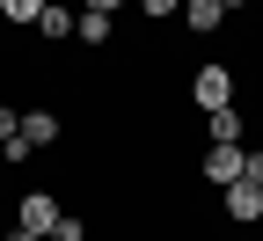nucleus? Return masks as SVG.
<instances>
[{
	"label": "nucleus",
	"instance_id": "obj_1",
	"mask_svg": "<svg viewBox=\"0 0 263 241\" xmlns=\"http://www.w3.org/2000/svg\"><path fill=\"white\" fill-rule=\"evenodd\" d=\"M234 88H241V73H234V66H227V59H205V66H197V73H190V110H227V102H234Z\"/></svg>",
	"mask_w": 263,
	"mask_h": 241
},
{
	"label": "nucleus",
	"instance_id": "obj_12",
	"mask_svg": "<svg viewBox=\"0 0 263 241\" xmlns=\"http://www.w3.org/2000/svg\"><path fill=\"white\" fill-rule=\"evenodd\" d=\"M51 241H88V227H81V212H59V227H51Z\"/></svg>",
	"mask_w": 263,
	"mask_h": 241
},
{
	"label": "nucleus",
	"instance_id": "obj_14",
	"mask_svg": "<svg viewBox=\"0 0 263 241\" xmlns=\"http://www.w3.org/2000/svg\"><path fill=\"white\" fill-rule=\"evenodd\" d=\"M241 183H256V190H263V146H249V161H241Z\"/></svg>",
	"mask_w": 263,
	"mask_h": 241
},
{
	"label": "nucleus",
	"instance_id": "obj_7",
	"mask_svg": "<svg viewBox=\"0 0 263 241\" xmlns=\"http://www.w3.org/2000/svg\"><path fill=\"white\" fill-rule=\"evenodd\" d=\"M59 132H66V124H59L51 110H22V139H29V146H59Z\"/></svg>",
	"mask_w": 263,
	"mask_h": 241
},
{
	"label": "nucleus",
	"instance_id": "obj_10",
	"mask_svg": "<svg viewBox=\"0 0 263 241\" xmlns=\"http://www.w3.org/2000/svg\"><path fill=\"white\" fill-rule=\"evenodd\" d=\"M51 8V0H0V15H8L15 29H37V15Z\"/></svg>",
	"mask_w": 263,
	"mask_h": 241
},
{
	"label": "nucleus",
	"instance_id": "obj_6",
	"mask_svg": "<svg viewBox=\"0 0 263 241\" xmlns=\"http://www.w3.org/2000/svg\"><path fill=\"white\" fill-rule=\"evenodd\" d=\"M73 37H81L88 51H103V44L117 37V15H88V8H81V22H73Z\"/></svg>",
	"mask_w": 263,
	"mask_h": 241
},
{
	"label": "nucleus",
	"instance_id": "obj_4",
	"mask_svg": "<svg viewBox=\"0 0 263 241\" xmlns=\"http://www.w3.org/2000/svg\"><path fill=\"white\" fill-rule=\"evenodd\" d=\"M219 197H227V219H234V227H256L263 219V190L256 183H227Z\"/></svg>",
	"mask_w": 263,
	"mask_h": 241
},
{
	"label": "nucleus",
	"instance_id": "obj_11",
	"mask_svg": "<svg viewBox=\"0 0 263 241\" xmlns=\"http://www.w3.org/2000/svg\"><path fill=\"white\" fill-rule=\"evenodd\" d=\"M139 15H146V22H176V15H183V0H139Z\"/></svg>",
	"mask_w": 263,
	"mask_h": 241
},
{
	"label": "nucleus",
	"instance_id": "obj_16",
	"mask_svg": "<svg viewBox=\"0 0 263 241\" xmlns=\"http://www.w3.org/2000/svg\"><path fill=\"white\" fill-rule=\"evenodd\" d=\"M219 8H256V0H219Z\"/></svg>",
	"mask_w": 263,
	"mask_h": 241
},
{
	"label": "nucleus",
	"instance_id": "obj_15",
	"mask_svg": "<svg viewBox=\"0 0 263 241\" xmlns=\"http://www.w3.org/2000/svg\"><path fill=\"white\" fill-rule=\"evenodd\" d=\"M81 8H88V15H117L124 0H81Z\"/></svg>",
	"mask_w": 263,
	"mask_h": 241
},
{
	"label": "nucleus",
	"instance_id": "obj_2",
	"mask_svg": "<svg viewBox=\"0 0 263 241\" xmlns=\"http://www.w3.org/2000/svg\"><path fill=\"white\" fill-rule=\"evenodd\" d=\"M59 212H66V205H59L51 190H22V205H15V227H22V234H51V227H59Z\"/></svg>",
	"mask_w": 263,
	"mask_h": 241
},
{
	"label": "nucleus",
	"instance_id": "obj_13",
	"mask_svg": "<svg viewBox=\"0 0 263 241\" xmlns=\"http://www.w3.org/2000/svg\"><path fill=\"white\" fill-rule=\"evenodd\" d=\"M15 139H22V117L8 110V102H0V146H15Z\"/></svg>",
	"mask_w": 263,
	"mask_h": 241
},
{
	"label": "nucleus",
	"instance_id": "obj_5",
	"mask_svg": "<svg viewBox=\"0 0 263 241\" xmlns=\"http://www.w3.org/2000/svg\"><path fill=\"white\" fill-rule=\"evenodd\" d=\"M205 146H241V110H234V102L205 117Z\"/></svg>",
	"mask_w": 263,
	"mask_h": 241
},
{
	"label": "nucleus",
	"instance_id": "obj_3",
	"mask_svg": "<svg viewBox=\"0 0 263 241\" xmlns=\"http://www.w3.org/2000/svg\"><path fill=\"white\" fill-rule=\"evenodd\" d=\"M241 161H249L241 146H205V154H197V176L227 190V183H241Z\"/></svg>",
	"mask_w": 263,
	"mask_h": 241
},
{
	"label": "nucleus",
	"instance_id": "obj_9",
	"mask_svg": "<svg viewBox=\"0 0 263 241\" xmlns=\"http://www.w3.org/2000/svg\"><path fill=\"white\" fill-rule=\"evenodd\" d=\"M73 22H81L73 8H44V15H37V37H44V44H66V37H73Z\"/></svg>",
	"mask_w": 263,
	"mask_h": 241
},
{
	"label": "nucleus",
	"instance_id": "obj_8",
	"mask_svg": "<svg viewBox=\"0 0 263 241\" xmlns=\"http://www.w3.org/2000/svg\"><path fill=\"white\" fill-rule=\"evenodd\" d=\"M183 22L197 29V37H212V29L227 22V8H219V0H183Z\"/></svg>",
	"mask_w": 263,
	"mask_h": 241
}]
</instances>
